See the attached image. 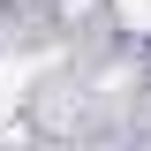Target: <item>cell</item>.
<instances>
[{
  "label": "cell",
  "mask_w": 151,
  "mask_h": 151,
  "mask_svg": "<svg viewBox=\"0 0 151 151\" xmlns=\"http://www.w3.org/2000/svg\"><path fill=\"white\" fill-rule=\"evenodd\" d=\"M23 91H30V68H15V60H0V121L23 106Z\"/></svg>",
  "instance_id": "1"
},
{
  "label": "cell",
  "mask_w": 151,
  "mask_h": 151,
  "mask_svg": "<svg viewBox=\"0 0 151 151\" xmlns=\"http://www.w3.org/2000/svg\"><path fill=\"white\" fill-rule=\"evenodd\" d=\"M121 23L129 30H151V0H121Z\"/></svg>",
  "instance_id": "2"
}]
</instances>
